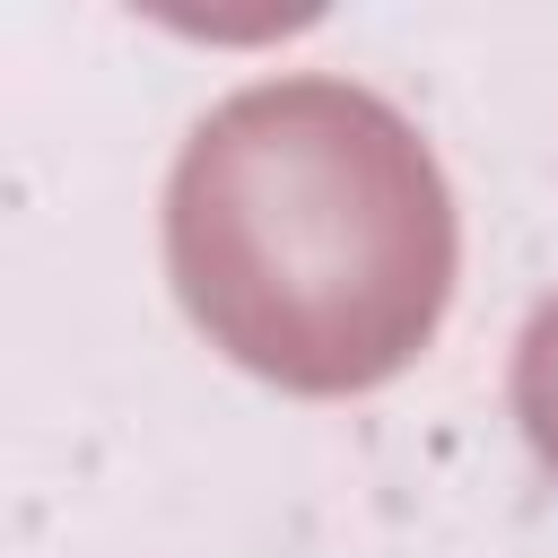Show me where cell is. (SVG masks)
<instances>
[{"instance_id": "6da1fadb", "label": "cell", "mask_w": 558, "mask_h": 558, "mask_svg": "<svg viewBox=\"0 0 558 558\" xmlns=\"http://www.w3.org/2000/svg\"><path fill=\"white\" fill-rule=\"evenodd\" d=\"M166 253L227 357L349 392L436 331L453 209L392 105L340 78H279L192 131L166 192Z\"/></svg>"}, {"instance_id": "7a4b0ae2", "label": "cell", "mask_w": 558, "mask_h": 558, "mask_svg": "<svg viewBox=\"0 0 558 558\" xmlns=\"http://www.w3.org/2000/svg\"><path fill=\"white\" fill-rule=\"evenodd\" d=\"M514 401H523L532 445L558 462V305H541V314H532V331H523V375H514Z\"/></svg>"}]
</instances>
